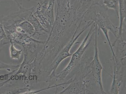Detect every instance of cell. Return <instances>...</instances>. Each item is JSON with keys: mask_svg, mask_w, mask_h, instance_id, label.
<instances>
[{"mask_svg": "<svg viewBox=\"0 0 126 94\" xmlns=\"http://www.w3.org/2000/svg\"><path fill=\"white\" fill-rule=\"evenodd\" d=\"M54 23L39 53L45 64L51 63L63 48L80 30L88 9L83 0H57Z\"/></svg>", "mask_w": 126, "mask_h": 94, "instance_id": "6da1fadb", "label": "cell"}, {"mask_svg": "<svg viewBox=\"0 0 126 94\" xmlns=\"http://www.w3.org/2000/svg\"><path fill=\"white\" fill-rule=\"evenodd\" d=\"M101 1L96 2L89 8L83 17V22L93 21L97 25L98 30L102 31L108 42L112 57H115V52L109 37V31L111 32L116 38L118 35V27L112 23L108 13V9L100 3Z\"/></svg>", "mask_w": 126, "mask_h": 94, "instance_id": "7a4b0ae2", "label": "cell"}, {"mask_svg": "<svg viewBox=\"0 0 126 94\" xmlns=\"http://www.w3.org/2000/svg\"><path fill=\"white\" fill-rule=\"evenodd\" d=\"M91 26L89 32L78 48L71 56V58L68 65L62 71L55 74L53 78H55V82H59V83H62L74 76L78 67L84 57L86 51L94 38L97 25L94 23Z\"/></svg>", "mask_w": 126, "mask_h": 94, "instance_id": "3957f363", "label": "cell"}, {"mask_svg": "<svg viewBox=\"0 0 126 94\" xmlns=\"http://www.w3.org/2000/svg\"><path fill=\"white\" fill-rule=\"evenodd\" d=\"M98 29L97 26L94 34V57L87 63L84 71L83 79L89 85L90 91L93 88H98L101 94H107L104 90L102 79V72L104 69L100 62L98 54L97 43Z\"/></svg>", "mask_w": 126, "mask_h": 94, "instance_id": "277c9868", "label": "cell"}, {"mask_svg": "<svg viewBox=\"0 0 126 94\" xmlns=\"http://www.w3.org/2000/svg\"><path fill=\"white\" fill-rule=\"evenodd\" d=\"M56 0H43L38 2L33 14L46 30L50 33L55 21Z\"/></svg>", "mask_w": 126, "mask_h": 94, "instance_id": "5b68a950", "label": "cell"}, {"mask_svg": "<svg viewBox=\"0 0 126 94\" xmlns=\"http://www.w3.org/2000/svg\"><path fill=\"white\" fill-rule=\"evenodd\" d=\"M93 24L92 22H89L82 28L78 34L74 36L69 42L59 52L49 66L47 75V82L51 83L56 74V70L62 62L64 60L72 56L70 53L72 47L76 43L79 37Z\"/></svg>", "mask_w": 126, "mask_h": 94, "instance_id": "8992f818", "label": "cell"}, {"mask_svg": "<svg viewBox=\"0 0 126 94\" xmlns=\"http://www.w3.org/2000/svg\"><path fill=\"white\" fill-rule=\"evenodd\" d=\"M112 82L109 93L110 94H118L126 83V59L112 58Z\"/></svg>", "mask_w": 126, "mask_h": 94, "instance_id": "52a82bcc", "label": "cell"}, {"mask_svg": "<svg viewBox=\"0 0 126 94\" xmlns=\"http://www.w3.org/2000/svg\"><path fill=\"white\" fill-rule=\"evenodd\" d=\"M82 73H77L72 78L71 82L68 86L58 94H88Z\"/></svg>", "mask_w": 126, "mask_h": 94, "instance_id": "ba28073f", "label": "cell"}, {"mask_svg": "<svg viewBox=\"0 0 126 94\" xmlns=\"http://www.w3.org/2000/svg\"><path fill=\"white\" fill-rule=\"evenodd\" d=\"M118 18L120 24L117 37L123 36V33H125L126 31V0H118Z\"/></svg>", "mask_w": 126, "mask_h": 94, "instance_id": "9c48e42d", "label": "cell"}, {"mask_svg": "<svg viewBox=\"0 0 126 94\" xmlns=\"http://www.w3.org/2000/svg\"><path fill=\"white\" fill-rule=\"evenodd\" d=\"M16 25L21 28L27 35L34 38L35 34V29L29 22L23 20Z\"/></svg>", "mask_w": 126, "mask_h": 94, "instance_id": "30bf717a", "label": "cell"}, {"mask_svg": "<svg viewBox=\"0 0 126 94\" xmlns=\"http://www.w3.org/2000/svg\"><path fill=\"white\" fill-rule=\"evenodd\" d=\"M10 43V40L7 36L3 26L2 16L0 17V54L3 47Z\"/></svg>", "mask_w": 126, "mask_h": 94, "instance_id": "8fae6325", "label": "cell"}, {"mask_svg": "<svg viewBox=\"0 0 126 94\" xmlns=\"http://www.w3.org/2000/svg\"><path fill=\"white\" fill-rule=\"evenodd\" d=\"M10 58L14 60H19L21 58L23 50H18L15 46L14 44L11 40H10Z\"/></svg>", "mask_w": 126, "mask_h": 94, "instance_id": "7c38bea8", "label": "cell"}, {"mask_svg": "<svg viewBox=\"0 0 126 94\" xmlns=\"http://www.w3.org/2000/svg\"><path fill=\"white\" fill-rule=\"evenodd\" d=\"M102 1L103 4L107 9L114 10L118 17V0H102Z\"/></svg>", "mask_w": 126, "mask_h": 94, "instance_id": "4fadbf2b", "label": "cell"}, {"mask_svg": "<svg viewBox=\"0 0 126 94\" xmlns=\"http://www.w3.org/2000/svg\"><path fill=\"white\" fill-rule=\"evenodd\" d=\"M20 64L12 65L6 63L0 60V70H6L11 72H16L19 68Z\"/></svg>", "mask_w": 126, "mask_h": 94, "instance_id": "5bb4252c", "label": "cell"}, {"mask_svg": "<svg viewBox=\"0 0 126 94\" xmlns=\"http://www.w3.org/2000/svg\"><path fill=\"white\" fill-rule=\"evenodd\" d=\"M3 0H0V1H1ZM13 0L14 1H18L17 0Z\"/></svg>", "mask_w": 126, "mask_h": 94, "instance_id": "9a60e30c", "label": "cell"}]
</instances>
